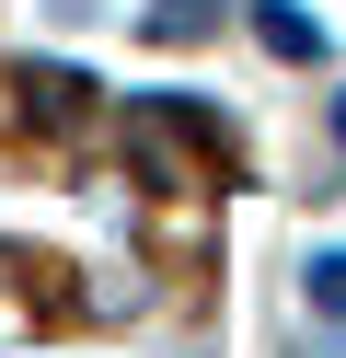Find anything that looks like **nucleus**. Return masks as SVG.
I'll return each mask as SVG.
<instances>
[{"label": "nucleus", "mask_w": 346, "mask_h": 358, "mask_svg": "<svg viewBox=\"0 0 346 358\" xmlns=\"http://www.w3.org/2000/svg\"><path fill=\"white\" fill-rule=\"evenodd\" d=\"M312 301H323V324H346V255H312Z\"/></svg>", "instance_id": "obj_4"}, {"label": "nucleus", "mask_w": 346, "mask_h": 358, "mask_svg": "<svg viewBox=\"0 0 346 358\" xmlns=\"http://www.w3.org/2000/svg\"><path fill=\"white\" fill-rule=\"evenodd\" d=\"M335 139H346V93H335Z\"/></svg>", "instance_id": "obj_5"}, {"label": "nucleus", "mask_w": 346, "mask_h": 358, "mask_svg": "<svg viewBox=\"0 0 346 358\" xmlns=\"http://www.w3.org/2000/svg\"><path fill=\"white\" fill-rule=\"evenodd\" d=\"M208 24H219V0H150V12H138L150 47H185V35H208Z\"/></svg>", "instance_id": "obj_3"}, {"label": "nucleus", "mask_w": 346, "mask_h": 358, "mask_svg": "<svg viewBox=\"0 0 346 358\" xmlns=\"http://www.w3.org/2000/svg\"><path fill=\"white\" fill-rule=\"evenodd\" d=\"M23 104H35L46 127H69V116L92 104V81H81V70H23Z\"/></svg>", "instance_id": "obj_2"}, {"label": "nucleus", "mask_w": 346, "mask_h": 358, "mask_svg": "<svg viewBox=\"0 0 346 358\" xmlns=\"http://www.w3.org/2000/svg\"><path fill=\"white\" fill-rule=\"evenodd\" d=\"M254 35H266L277 58H300V70H312V58H323V24H312V12H300V0H254Z\"/></svg>", "instance_id": "obj_1"}]
</instances>
